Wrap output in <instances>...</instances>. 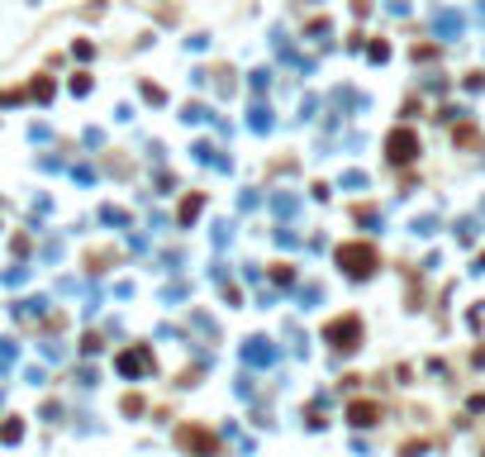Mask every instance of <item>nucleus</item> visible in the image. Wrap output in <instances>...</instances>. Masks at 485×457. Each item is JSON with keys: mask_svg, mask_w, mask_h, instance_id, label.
<instances>
[{"mask_svg": "<svg viewBox=\"0 0 485 457\" xmlns=\"http://www.w3.org/2000/svg\"><path fill=\"white\" fill-rule=\"evenodd\" d=\"M200 210H205V200H200V195H190L186 205H181V224H190V219L200 215Z\"/></svg>", "mask_w": 485, "mask_h": 457, "instance_id": "obj_9", "label": "nucleus"}, {"mask_svg": "<svg viewBox=\"0 0 485 457\" xmlns=\"http://www.w3.org/2000/svg\"><path fill=\"white\" fill-rule=\"evenodd\" d=\"M91 91V77H72V96H86Z\"/></svg>", "mask_w": 485, "mask_h": 457, "instance_id": "obj_14", "label": "nucleus"}, {"mask_svg": "<svg viewBox=\"0 0 485 457\" xmlns=\"http://www.w3.org/2000/svg\"><path fill=\"white\" fill-rule=\"evenodd\" d=\"M124 414H143V396H124Z\"/></svg>", "mask_w": 485, "mask_h": 457, "instance_id": "obj_13", "label": "nucleus"}, {"mask_svg": "<svg viewBox=\"0 0 485 457\" xmlns=\"http://www.w3.org/2000/svg\"><path fill=\"white\" fill-rule=\"evenodd\" d=\"M114 367H119V372H124L129 381L143 377V372H153V348H143V343H138V348L119 352V357H114Z\"/></svg>", "mask_w": 485, "mask_h": 457, "instance_id": "obj_5", "label": "nucleus"}, {"mask_svg": "<svg viewBox=\"0 0 485 457\" xmlns=\"http://www.w3.org/2000/svg\"><path fill=\"white\" fill-rule=\"evenodd\" d=\"M481 267H485V257H481Z\"/></svg>", "mask_w": 485, "mask_h": 457, "instance_id": "obj_15", "label": "nucleus"}, {"mask_svg": "<svg viewBox=\"0 0 485 457\" xmlns=\"http://www.w3.org/2000/svg\"><path fill=\"white\" fill-rule=\"evenodd\" d=\"M176 443L195 457H219V438L210 429H200V424H181V429H176Z\"/></svg>", "mask_w": 485, "mask_h": 457, "instance_id": "obj_3", "label": "nucleus"}, {"mask_svg": "<svg viewBox=\"0 0 485 457\" xmlns=\"http://www.w3.org/2000/svg\"><path fill=\"white\" fill-rule=\"evenodd\" d=\"M0 438H5V443H20V438H24V424H20V419H5V424H0Z\"/></svg>", "mask_w": 485, "mask_h": 457, "instance_id": "obj_8", "label": "nucleus"}, {"mask_svg": "<svg viewBox=\"0 0 485 457\" xmlns=\"http://www.w3.org/2000/svg\"><path fill=\"white\" fill-rule=\"evenodd\" d=\"M243 357L262 367V362H276V348H271L267 338H247V348H243Z\"/></svg>", "mask_w": 485, "mask_h": 457, "instance_id": "obj_7", "label": "nucleus"}, {"mask_svg": "<svg viewBox=\"0 0 485 457\" xmlns=\"http://www.w3.org/2000/svg\"><path fill=\"white\" fill-rule=\"evenodd\" d=\"M323 338L333 343L338 352H357L362 348V320L357 315H343V320H328V329H323Z\"/></svg>", "mask_w": 485, "mask_h": 457, "instance_id": "obj_2", "label": "nucleus"}, {"mask_svg": "<svg viewBox=\"0 0 485 457\" xmlns=\"http://www.w3.org/2000/svg\"><path fill=\"white\" fill-rule=\"evenodd\" d=\"M385 158L390 162H414L419 158V134H414V129H395V134L385 138Z\"/></svg>", "mask_w": 485, "mask_h": 457, "instance_id": "obj_4", "label": "nucleus"}, {"mask_svg": "<svg viewBox=\"0 0 485 457\" xmlns=\"http://www.w3.org/2000/svg\"><path fill=\"white\" fill-rule=\"evenodd\" d=\"M29 96H33V100H48V96H53V81H48V77H38L33 86H29Z\"/></svg>", "mask_w": 485, "mask_h": 457, "instance_id": "obj_10", "label": "nucleus"}, {"mask_svg": "<svg viewBox=\"0 0 485 457\" xmlns=\"http://www.w3.org/2000/svg\"><path fill=\"white\" fill-rule=\"evenodd\" d=\"M205 114H210V110H205V105H186V114H181V119H186V124H200Z\"/></svg>", "mask_w": 485, "mask_h": 457, "instance_id": "obj_12", "label": "nucleus"}, {"mask_svg": "<svg viewBox=\"0 0 485 457\" xmlns=\"http://www.w3.org/2000/svg\"><path fill=\"white\" fill-rule=\"evenodd\" d=\"M348 419L357 424V429H367V424H376V419H380V405H376V400H357V405L348 410Z\"/></svg>", "mask_w": 485, "mask_h": 457, "instance_id": "obj_6", "label": "nucleus"}, {"mask_svg": "<svg viewBox=\"0 0 485 457\" xmlns=\"http://www.w3.org/2000/svg\"><path fill=\"white\" fill-rule=\"evenodd\" d=\"M338 267L348 271L352 281H367V276L380 267V257H376L371 243H343V248H338Z\"/></svg>", "mask_w": 485, "mask_h": 457, "instance_id": "obj_1", "label": "nucleus"}, {"mask_svg": "<svg viewBox=\"0 0 485 457\" xmlns=\"http://www.w3.org/2000/svg\"><path fill=\"white\" fill-rule=\"evenodd\" d=\"M252 129H271V110L267 105H252Z\"/></svg>", "mask_w": 485, "mask_h": 457, "instance_id": "obj_11", "label": "nucleus"}]
</instances>
